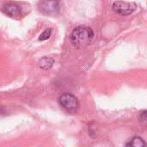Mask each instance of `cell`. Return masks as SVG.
Here are the masks:
<instances>
[{"instance_id":"cell-1","label":"cell","mask_w":147,"mask_h":147,"mask_svg":"<svg viewBox=\"0 0 147 147\" xmlns=\"http://www.w3.org/2000/svg\"><path fill=\"white\" fill-rule=\"evenodd\" d=\"M94 38V32L88 27H77L73 29L71 34V44L78 47L82 48L87 47Z\"/></svg>"},{"instance_id":"cell-2","label":"cell","mask_w":147,"mask_h":147,"mask_svg":"<svg viewBox=\"0 0 147 147\" xmlns=\"http://www.w3.org/2000/svg\"><path fill=\"white\" fill-rule=\"evenodd\" d=\"M59 103L66 111L75 113L79 109V102L78 98L70 93L62 94L59 98Z\"/></svg>"},{"instance_id":"cell-3","label":"cell","mask_w":147,"mask_h":147,"mask_svg":"<svg viewBox=\"0 0 147 147\" xmlns=\"http://www.w3.org/2000/svg\"><path fill=\"white\" fill-rule=\"evenodd\" d=\"M40 9L47 16H55L59 11V0H40Z\"/></svg>"},{"instance_id":"cell-4","label":"cell","mask_w":147,"mask_h":147,"mask_svg":"<svg viewBox=\"0 0 147 147\" xmlns=\"http://www.w3.org/2000/svg\"><path fill=\"white\" fill-rule=\"evenodd\" d=\"M113 9L122 16H128L134 12L137 9V4L134 3H127L123 1H117L112 6Z\"/></svg>"},{"instance_id":"cell-5","label":"cell","mask_w":147,"mask_h":147,"mask_svg":"<svg viewBox=\"0 0 147 147\" xmlns=\"http://www.w3.org/2000/svg\"><path fill=\"white\" fill-rule=\"evenodd\" d=\"M2 10L4 14L8 15L9 16L11 17H17L20 16L21 13H22V8L19 4L13 3V2H9V3H6L3 8Z\"/></svg>"},{"instance_id":"cell-6","label":"cell","mask_w":147,"mask_h":147,"mask_svg":"<svg viewBox=\"0 0 147 147\" xmlns=\"http://www.w3.org/2000/svg\"><path fill=\"white\" fill-rule=\"evenodd\" d=\"M54 60L50 57H43L39 61V67L42 70H49L53 65Z\"/></svg>"},{"instance_id":"cell-7","label":"cell","mask_w":147,"mask_h":147,"mask_svg":"<svg viewBox=\"0 0 147 147\" xmlns=\"http://www.w3.org/2000/svg\"><path fill=\"white\" fill-rule=\"evenodd\" d=\"M127 146H146V143L140 137H134L128 144H127Z\"/></svg>"},{"instance_id":"cell-8","label":"cell","mask_w":147,"mask_h":147,"mask_svg":"<svg viewBox=\"0 0 147 147\" xmlns=\"http://www.w3.org/2000/svg\"><path fill=\"white\" fill-rule=\"evenodd\" d=\"M51 34H52V28H47V29H46V30L40 35L39 40H41V41L47 40H48V39L50 38Z\"/></svg>"},{"instance_id":"cell-9","label":"cell","mask_w":147,"mask_h":147,"mask_svg":"<svg viewBox=\"0 0 147 147\" xmlns=\"http://www.w3.org/2000/svg\"><path fill=\"white\" fill-rule=\"evenodd\" d=\"M139 120H140V121L142 124L147 126V110L146 111H143V112L140 113V115L139 116Z\"/></svg>"}]
</instances>
